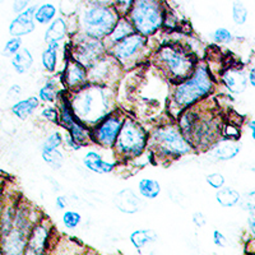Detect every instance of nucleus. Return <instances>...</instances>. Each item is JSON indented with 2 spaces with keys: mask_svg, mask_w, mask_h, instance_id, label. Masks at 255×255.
Wrapping results in <instances>:
<instances>
[{
  "mask_svg": "<svg viewBox=\"0 0 255 255\" xmlns=\"http://www.w3.org/2000/svg\"><path fill=\"white\" fill-rule=\"evenodd\" d=\"M111 100L109 88L87 84L77 91L69 105L72 113L81 123H101L110 113Z\"/></svg>",
  "mask_w": 255,
  "mask_h": 255,
  "instance_id": "nucleus-1",
  "label": "nucleus"
},
{
  "mask_svg": "<svg viewBox=\"0 0 255 255\" xmlns=\"http://www.w3.org/2000/svg\"><path fill=\"white\" fill-rule=\"evenodd\" d=\"M193 222L197 225L198 227H203L206 225V217L202 212H195L193 215Z\"/></svg>",
  "mask_w": 255,
  "mask_h": 255,
  "instance_id": "nucleus-39",
  "label": "nucleus"
},
{
  "mask_svg": "<svg viewBox=\"0 0 255 255\" xmlns=\"http://www.w3.org/2000/svg\"><path fill=\"white\" fill-rule=\"evenodd\" d=\"M20 47V38L19 37H13L12 40H9L5 45L4 49V54L5 55H15L19 51Z\"/></svg>",
  "mask_w": 255,
  "mask_h": 255,
  "instance_id": "nucleus-34",
  "label": "nucleus"
},
{
  "mask_svg": "<svg viewBox=\"0 0 255 255\" xmlns=\"http://www.w3.org/2000/svg\"><path fill=\"white\" fill-rule=\"evenodd\" d=\"M58 86H56L55 81H50L45 84L44 87L40 90V97L42 101L45 102H52L55 101L56 96H58Z\"/></svg>",
  "mask_w": 255,
  "mask_h": 255,
  "instance_id": "nucleus-29",
  "label": "nucleus"
},
{
  "mask_svg": "<svg viewBox=\"0 0 255 255\" xmlns=\"http://www.w3.org/2000/svg\"><path fill=\"white\" fill-rule=\"evenodd\" d=\"M213 38H215L216 42L218 44H229L232 41V35L231 32L226 28H218L217 31L215 32V35H213Z\"/></svg>",
  "mask_w": 255,
  "mask_h": 255,
  "instance_id": "nucleus-32",
  "label": "nucleus"
},
{
  "mask_svg": "<svg viewBox=\"0 0 255 255\" xmlns=\"http://www.w3.org/2000/svg\"><path fill=\"white\" fill-rule=\"evenodd\" d=\"M145 42H147V38L144 36L139 35V33H134V35L115 44L113 49L114 56L122 61L131 59L145 46Z\"/></svg>",
  "mask_w": 255,
  "mask_h": 255,
  "instance_id": "nucleus-11",
  "label": "nucleus"
},
{
  "mask_svg": "<svg viewBox=\"0 0 255 255\" xmlns=\"http://www.w3.org/2000/svg\"><path fill=\"white\" fill-rule=\"evenodd\" d=\"M27 1H18V3L14 4V10L15 12H20L22 9H24L27 6Z\"/></svg>",
  "mask_w": 255,
  "mask_h": 255,
  "instance_id": "nucleus-42",
  "label": "nucleus"
},
{
  "mask_svg": "<svg viewBox=\"0 0 255 255\" xmlns=\"http://www.w3.org/2000/svg\"><path fill=\"white\" fill-rule=\"evenodd\" d=\"M83 162L88 170H91L93 172H97V174H108V172H111L114 166H115L114 163L104 161L102 157L97 152H88L86 154V157H84Z\"/></svg>",
  "mask_w": 255,
  "mask_h": 255,
  "instance_id": "nucleus-18",
  "label": "nucleus"
},
{
  "mask_svg": "<svg viewBox=\"0 0 255 255\" xmlns=\"http://www.w3.org/2000/svg\"><path fill=\"white\" fill-rule=\"evenodd\" d=\"M241 200V207L247 211H255V190L248 193Z\"/></svg>",
  "mask_w": 255,
  "mask_h": 255,
  "instance_id": "nucleus-35",
  "label": "nucleus"
},
{
  "mask_svg": "<svg viewBox=\"0 0 255 255\" xmlns=\"http://www.w3.org/2000/svg\"><path fill=\"white\" fill-rule=\"evenodd\" d=\"M222 82L232 93H241L247 90L248 78L245 73L239 69H227L222 74Z\"/></svg>",
  "mask_w": 255,
  "mask_h": 255,
  "instance_id": "nucleus-15",
  "label": "nucleus"
},
{
  "mask_svg": "<svg viewBox=\"0 0 255 255\" xmlns=\"http://www.w3.org/2000/svg\"><path fill=\"white\" fill-rule=\"evenodd\" d=\"M157 59L168 76H171L172 78L180 79V82L190 78L194 60L193 56L181 47L171 46V45L162 46L158 50Z\"/></svg>",
  "mask_w": 255,
  "mask_h": 255,
  "instance_id": "nucleus-5",
  "label": "nucleus"
},
{
  "mask_svg": "<svg viewBox=\"0 0 255 255\" xmlns=\"http://www.w3.org/2000/svg\"><path fill=\"white\" fill-rule=\"evenodd\" d=\"M65 35H67V23L64 22L63 18H58L47 28L45 41L47 44H59V41L63 40Z\"/></svg>",
  "mask_w": 255,
  "mask_h": 255,
  "instance_id": "nucleus-19",
  "label": "nucleus"
},
{
  "mask_svg": "<svg viewBox=\"0 0 255 255\" xmlns=\"http://www.w3.org/2000/svg\"><path fill=\"white\" fill-rule=\"evenodd\" d=\"M152 140L159 151L171 156H183L191 151V145L176 128H159L154 131Z\"/></svg>",
  "mask_w": 255,
  "mask_h": 255,
  "instance_id": "nucleus-7",
  "label": "nucleus"
},
{
  "mask_svg": "<svg viewBox=\"0 0 255 255\" xmlns=\"http://www.w3.org/2000/svg\"><path fill=\"white\" fill-rule=\"evenodd\" d=\"M213 90V81L206 65L197 67L193 77L180 83L174 93V101L180 109L193 105Z\"/></svg>",
  "mask_w": 255,
  "mask_h": 255,
  "instance_id": "nucleus-2",
  "label": "nucleus"
},
{
  "mask_svg": "<svg viewBox=\"0 0 255 255\" xmlns=\"http://www.w3.org/2000/svg\"><path fill=\"white\" fill-rule=\"evenodd\" d=\"M42 158L45 162H47V165H50L55 170L61 167L64 161L63 154L58 149H42Z\"/></svg>",
  "mask_w": 255,
  "mask_h": 255,
  "instance_id": "nucleus-28",
  "label": "nucleus"
},
{
  "mask_svg": "<svg viewBox=\"0 0 255 255\" xmlns=\"http://www.w3.org/2000/svg\"><path fill=\"white\" fill-rule=\"evenodd\" d=\"M134 33H135V29L131 26L130 20H128L127 18H119L115 28H114L113 32L110 33V38L113 42L118 44V42L123 41L124 38L134 35Z\"/></svg>",
  "mask_w": 255,
  "mask_h": 255,
  "instance_id": "nucleus-20",
  "label": "nucleus"
},
{
  "mask_svg": "<svg viewBox=\"0 0 255 255\" xmlns=\"http://www.w3.org/2000/svg\"><path fill=\"white\" fill-rule=\"evenodd\" d=\"M139 191L143 197L154 199L161 191V186L153 179H142L139 181Z\"/></svg>",
  "mask_w": 255,
  "mask_h": 255,
  "instance_id": "nucleus-25",
  "label": "nucleus"
},
{
  "mask_svg": "<svg viewBox=\"0 0 255 255\" xmlns=\"http://www.w3.org/2000/svg\"><path fill=\"white\" fill-rule=\"evenodd\" d=\"M119 20V15L109 6L99 5L90 8L82 18V28L86 36L95 40L110 36Z\"/></svg>",
  "mask_w": 255,
  "mask_h": 255,
  "instance_id": "nucleus-3",
  "label": "nucleus"
},
{
  "mask_svg": "<svg viewBox=\"0 0 255 255\" xmlns=\"http://www.w3.org/2000/svg\"><path fill=\"white\" fill-rule=\"evenodd\" d=\"M36 8L35 6H31L27 10H23L20 13L9 27V32L12 33L15 37H19V36H23L32 32L35 29V23H33V18H35Z\"/></svg>",
  "mask_w": 255,
  "mask_h": 255,
  "instance_id": "nucleus-14",
  "label": "nucleus"
},
{
  "mask_svg": "<svg viewBox=\"0 0 255 255\" xmlns=\"http://www.w3.org/2000/svg\"><path fill=\"white\" fill-rule=\"evenodd\" d=\"M60 122L59 124L63 125L65 129H68L70 133V138H72L74 142L78 145L84 144V143L90 140L91 133L87 128L84 127L79 120H77V118L74 116V114L72 113V109H70V105L65 101L60 104Z\"/></svg>",
  "mask_w": 255,
  "mask_h": 255,
  "instance_id": "nucleus-9",
  "label": "nucleus"
},
{
  "mask_svg": "<svg viewBox=\"0 0 255 255\" xmlns=\"http://www.w3.org/2000/svg\"><path fill=\"white\" fill-rule=\"evenodd\" d=\"M232 17L238 24H244L247 22L248 18V9L245 8L243 3H235L232 6Z\"/></svg>",
  "mask_w": 255,
  "mask_h": 255,
  "instance_id": "nucleus-30",
  "label": "nucleus"
},
{
  "mask_svg": "<svg viewBox=\"0 0 255 255\" xmlns=\"http://www.w3.org/2000/svg\"><path fill=\"white\" fill-rule=\"evenodd\" d=\"M38 104L40 102H38V100L36 97H29V99L23 100V101L15 104L12 109L13 114L17 115V118H19V119L24 120L27 116L31 115L38 108Z\"/></svg>",
  "mask_w": 255,
  "mask_h": 255,
  "instance_id": "nucleus-21",
  "label": "nucleus"
},
{
  "mask_svg": "<svg viewBox=\"0 0 255 255\" xmlns=\"http://www.w3.org/2000/svg\"><path fill=\"white\" fill-rule=\"evenodd\" d=\"M63 222L65 225V227H68V229H74L81 222V215L73 211L65 212L63 216Z\"/></svg>",
  "mask_w": 255,
  "mask_h": 255,
  "instance_id": "nucleus-31",
  "label": "nucleus"
},
{
  "mask_svg": "<svg viewBox=\"0 0 255 255\" xmlns=\"http://www.w3.org/2000/svg\"><path fill=\"white\" fill-rule=\"evenodd\" d=\"M248 223H249L250 231H252L253 234H254V235H255V211L252 212V215H250Z\"/></svg>",
  "mask_w": 255,
  "mask_h": 255,
  "instance_id": "nucleus-40",
  "label": "nucleus"
},
{
  "mask_svg": "<svg viewBox=\"0 0 255 255\" xmlns=\"http://www.w3.org/2000/svg\"><path fill=\"white\" fill-rule=\"evenodd\" d=\"M217 202L223 207H234L240 202V194L239 191L231 188H221L216 194Z\"/></svg>",
  "mask_w": 255,
  "mask_h": 255,
  "instance_id": "nucleus-24",
  "label": "nucleus"
},
{
  "mask_svg": "<svg viewBox=\"0 0 255 255\" xmlns=\"http://www.w3.org/2000/svg\"><path fill=\"white\" fill-rule=\"evenodd\" d=\"M56 207L59 209H65V207H67V199L64 197H58V199H56Z\"/></svg>",
  "mask_w": 255,
  "mask_h": 255,
  "instance_id": "nucleus-41",
  "label": "nucleus"
},
{
  "mask_svg": "<svg viewBox=\"0 0 255 255\" xmlns=\"http://www.w3.org/2000/svg\"><path fill=\"white\" fill-rule=\"evenodd\" d=\"M131 5L130 23L142 36H149L163 24L165 14L157 1H136Z\"/></svg>",
  "mask_w": 255,
  "mask_h": 255,
  "instance_id": "nucleus-4",
  "label": "nucleus"
},
{
  "mask_svg": "<svg viewBox=\"0 0 255 255\" xmlns=\"http://www.w3.org/2000/svg\"><path fill=\"white\" fill-rule=\"evenodd\" d=\"M249 128H250V130H252L253 139L255 140V120H253V122H250V124H249Z\"/></svg>",
  "mask_w": 255,
  "mask_h": 255,
  "instance_id": "nucleus-44",
  "label": "nucleus"
},
{
  "mask_svg": "<svg viewBox=\"0 0 255 255\" xmlns=\"http://www.w3.org/2000/svg\"><path fill=\"white\" fill-rule=\"evenodd\" d=\"M64 81L70 90H82L88 83L87 70L78 61L70 58L65 68V73H64Z\"/></svg>",
  "mask_w": 255,
  "mask_h": 255,
  "instance_id": "nucleus-12",
  "label": "nucleus"
},
{
  "mask_svg": "<svg viewBox=\"0 0 255 255\" xmlns=\"http://www.w3.org/2000/svg\"><path fill=\"white\" fill-rule=\"evenodd\" d=\"M55 13L56 9L52 4H44V5H41L40 8L36 10L35 19H37L38 23L46 24L49 23V22H51L52 18L55 17Z\"/></svg>",
  "mask_w": 255,
  "mask_h": 255,
  "instance_id": "nucleus-27",
  "label": "nucleus"
},
{
  "mask_svg": "<svg viewBox=\"0 0 255 255\" xmlns=\"http://www.w3.org/2000/svg\"><path fill=\"white\" fill-rule=\"evenodd\" d=\"M114 203H115L116 208H119L120 212L128 213V215L136 213L143 206L142 200L136 197L135 193L131 191L130 189H124V190L119 191L114 198Z\"/></svg>",
  "mask_w": 255,
  "mask_h": 255,
  "instance_id": "nucleus-13",
  "label": "nucleus"
},
{
  "mask_svg": "<svg viewBox=\"0 0 255 255\" xmlns=\"http://www.w3.org/2000/svg\"><path fill=\"white\" fill-rule=\"evenodd\" d=\"M249 82H250V84H252L253 87H255V67L253 68L252 70H250V73H249Z\"/></svg>",
  "mask_w": 255,
  "mask_h": 255,
  "instance_id": "nucleus-43",
  "label": "nucleus"
},
{
  "mask_svg": "<svg viewBox=\"0 0 255 255\" xmlns=\"http://www.w3.org/2000/svg\"><path fill=\"white\" fill-rule=\"evenodd\" d=\"M213 243L217 245V247L220 248H225L227 247V239L226 236L223 235V234H221L218 230H215V232H213Z\"/></svg>",
  "mask_w": 255,
  "mask_h": 255,
  "instance_id": "nucleus-37",
  "label": "nucleus"
},
{
  "mask_svg": "<svg viewBox=\"0 0 255 255\" xmlns=\"http://www.w3.org/2000/svg\"><path fill=\"white\" fill-rule=\"evenodd\" d=\"M240 152V145L235 142V140H221L212 151V156L215 158L221 159V161H227L234 157H236Z\"/></svg>",
  "mask_w": 255,
  "mask_h": 255,
  "instance_id": "nucleus-17",
  "label": "nucleus"
},
{
  "mask_svg": "<svg viewBox=\"0 0 255 255\" xmlns=\"http://www.w3.org/2000/svg\"><path fill=\"white\" fill-rule=\"evenodd\" d=\"M102 54H104V46L101 41L87 37L79 41L74 46L72 58L84 68H92L95 64L99 63Z\"/></svg>",
  "mask_w": 255,
  "mask_h": 255,
  "instance_id": "nucleus-8",
  "label": "nucleus"
},
{
  "mask_svg": "<svg viewBox=\"0 0 255 255\" xmlns=\"http://www.w3.org/2000/svg\"><path fill=\"white\" fill-rule=\"evenodd\" d=\"M123 120L118 116H108L105 118L93 130L92 138L96 142L100 143L104 147H113L116 142V138L119 135L123 127Z\"/></svg>",
  "mask_w": 255,
  "mask_h": 255,
  "instance_id": "nucleus-10",
  "label": "nucleus"
},
{
  "mask_svg": "<svg viewBox=\"0 0 255 255\" xmlns=\"http://www.w3.org/2000/svg\"><path fill=\"white\" fill-rule=\"evenodd\" d=\"M207 183L215 189H221L225 184V177L221 174H211L207 176Z\"/></svg>",
  "mask_w": 255,
  "mask_h": 255,
  "instance_id": "nucleus-36",
  "label": "nucleus"
},
{
  "mask_svg": "<svg viewBox=\"0 0 255 255\" xmlns=\"http://www.w3.org/2000/svg\"><path fill=\"white\" fill-rule=\"evenodd\" d=\"M157 240V234L153 230H136L130 235V241L136 249H142L147 244L154 243Z\"/></svg>",
  "mask_w": 255,
  "mask_h": 255,
  "instance_id": "nucleus-22",
  "label": "nucleus"
},
{
  "mask_svg": "<svg viewBox=\"0 0 255 255\" xmlns=\"http://www.w3.org/2000/svg\"><path fill=\"white\" fill-rule=\"evenodd\" d=\"M145 143L147 135L144 129L133 120H125L115 142L116 151L119 152V154L124 157L139 156L145 147Z\"/></svg>",
  "mask_w": 255,
  "mask_h": 255,
  "instance_id": "nucleus-6",
  "label": "nucleus"
},
{
  "mask_svg": "<svg viewBox=\"0 0 255 255\" xmlns=\"http://www.w3.org/2000/svg\"><path fill=\"white\" fill-rule=\"evenodd\" d=\"M253 171H254V172H255V167H254V168H253Z\"/></svg>",
  "mask_w": 255,
  "mask_h": 255,
  "instance_id": "nucleus-45",
  "label": "nucleus"
},
{
  "mask_svg": "<svg viewBox=\"0 0 255 255\" xmlns=\"http://www.w3.org/2000/svg\"><path fill=\"white\" fill-rule=\"evenodd\" d=\"M47 231L45 227L38 226L33 230L29 238L27 247L24 249L23 255H44L45 247H46Z\"/></svg>",
  "mask_w": 255,
  "mask_h": 255,
  "instance_id": "nucleus-16",
  "label": "nucleus"
},
{
  "mask_svg": "<svg viewBox=\"0 0 255 255\" xmlns=\"http://www.w3.org/2000/svg\"><path fill=\"white\" fill-rule=\"evenodd\" d=\"M42 116H44V118H46L47 120H50V122L58 123L59 113H58V110H56V109L46 108L44 111H42Z\"/></svg>",
  "mask_w": 255,
  "mask_h": 255,
  "instance_id": "nucleus-38",
  "label": "nucleus"
},
{
  "mask_svg": "<svg viewBox=\"0 0 255 255\" xmlns=\"http://www.w3.org/2000/svg\"><path fill=\"white\" fill-rule=\"evenodd\" d=\"M32 63H33V59L31 56V52L27 49H20L19 51L13 56L12 64L14 69L17 70L18 73H24L31 68Z\"/></svg>",
  "mask_w": 255,
  "mask_h": 255,
  "instance_id": "nucleus-23",
  "label": "nucleus"
},
{
  "mask_svg": "<svg viewBox=\"0 0 255 255\" xmlns=\"http://www.w3.org/2000/svg\"><path fill=\"white\" fill-rule=\"evenodd\" d=\"M61 135L60 133H54L51 134V135L47 138L46 140H45L44 143V147H42V149H56L58 148V145L61 144Z\"/></svg>",
  "mask_w": 255,
  "mask_h": 255,
  "instance_id": "nucleus-33",
  "label": "nucleus"
},
{
  "mask_svg": "<svg viewBox=\"0 0 255 255\" xmlns=\"http://www.w3.org/2000/svg\"><path fill=\"white\" fill-rule=\"evenodd\" d=\"M58 47L59 44H49L47 49L42 54V64L47 72H54L58 60Z\"/></svg>",
  "mask_w": 255,
  "mask_h": 255,
  "instance_id": "nucleus-26",
  "label": "nucleus"
}]
</instances>
